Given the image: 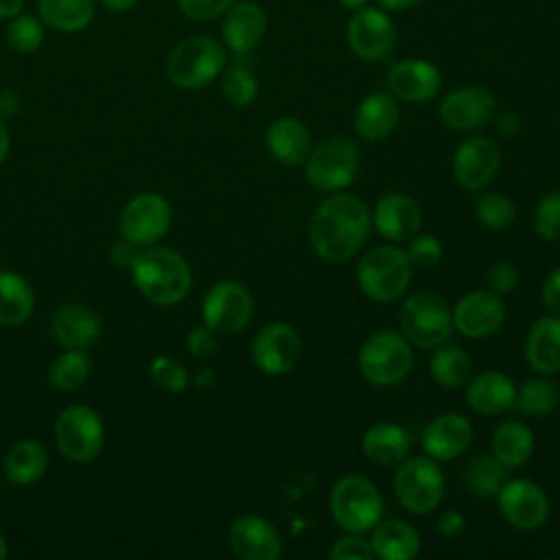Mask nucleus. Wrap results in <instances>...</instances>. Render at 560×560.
Instances as JSON below:
<instances>
[{
	"label": "nucleus",
	"mask_w": 560,
	"mask_h": 560,
	"mask_svg": "<svg viewBox=\"0 0 560 560\" xmlns=\"http://www.w3.org/2000/svg\"><path fill=\"white\" fill-rule=\"evenodd\" d=\"M372 230L370 208L354 195L330 192L315 210L308 238L315 254L326 262H343L352 258Z\"/></svg>",
	"instance_id": "obj_1"
},
{
	"label": "nucleus",
	"mask_w": 560,
	"mask_h": 560,
	"mask_svg": "<svg viewBox=\"0 0 560 560\" xmlns=\"http://www.w3.org/2000/svg\"><path fill=\"white\" fill-rule=\"evenodd\" d=\"M136 289L158 306H171L186 298L190 291V267L182 254L166 247L140 249L131 265Z\"/></svg>",
	"instance_id": "obj_2"
},
{
	"label": "nucleus",
	"mask_w": 560,
	"mask_h": 560,
	"mask_svg": "<svg viewBox=\"0 0 560 560\" xmlns=\"http://www.w3.org/2000/svg\"><path fill=\"white\" fill-rule=\"evenodd\" d=\"M225 68V48L208 35H190L177 42L166 57V74L182 90H199Z\"/></svg>",
	"instance_id": "obj_3"
},
{
	"label": "nucleus",
	"mask_w": 560,
	"mask_h": 560,
	"mask_svg": "<svg viewBox=\"0 0 560 560\" xmlns=\"http://www.w3.org/2000/svg\"><path fill=\"white\" fill-rule=\"evenodd\" d=\"M411 280V262L405 249L396 245H376L368 249L357 265L359 289L372 302L398 300Z\"/></svg>",
	"instance_id": "obj_4"
},
{
	"label": "nucleus",
	"mask_w": 560,
	"mask_h": 560,
	"mask_svg": "<svg viewBox=\"0 0 560 560\" xmlns=\"http://www.w3.org/2000/svg\"><path fill=\"white\" fill-rule=\"evenodd\" d=\"M357 363L368 383L376 387L396 385L411 372V343L402 332L389 328L376 330L361 343Z\"/></svg>",
	"instance_id": "obj_5"
},
{
	"label": "nucleus",
	"mask_w": 560,
	"mask_h": 560,
	"mask_svg": "<svg viewBox=\"0 0 560 560\" xmlns=\"http://www.w3.org/2000/svg\"><path fill=\"white\" fill-rule=\"evenodd\" d=\"M330 514L341 529L363 534L381 521V492L368 477L346 475L330 490Z\"/></svg>",
	"instance_id": "obj_6"
},
{
	"label": "nucleus",
	"mask_w": 560,
	"mask_h": 560,
	"mask_svg": "<svg viewBox=\"0 0 560 560\" xmlns=\"http://www.w3.org/2000/svg\"><path fill=\"white\" fill-rule=\"evenodd\" d=\"M400 328L409 343L418 348L442 346L453 328V313L435 291H418L400 306Z\"/></svg>",
	"instance_id": "obj_7"
},
{
	"label": "nucleus",
	"mask_w": 560,
	"mask_h": 560,
	"mask_svg": "<svg viewBox=\"0 0 560 560\" xmlns=\"http://www.w3.org/2000/svg\"><path fill=\"white\" fill-rule=\"evenodd\" d=\"M394 492L407 512L429 514L444 497V475L429 455H407L394 472Z\"/></svg>",
	"instance_id": "obj_8"
},
{
	"label": "nucleus",
	"mask_w": 560,
	"mask_h": 560,
	"mask_svg": "<svg viewBox=\"0 0 560 560\" xmlns=\"http://www.w3.org/2000/svg\"><path fill=\"white\" fill-rule=\"evenodd\" d=\"M55 440L66 459L88 464L98 457L105 444V427L92 407L70 405L55 422Z\"/></svg>",
	"instance_id": "obj_9"
},
{
	"label": "nucleus",
	"mask_w": 560,
	"mask_h": 560,
	"mask_svg": "<svg viewBox=\"0 0 560 560\" xmlns=\"http://www.w3.org/2000/svg\"><path fill=\"white\" fill-rule=\"evenodd\" d=\"M359 149L348 138H330L306 158V179L324 192L348 188L359 173Z\"/></svg>",
	"instance_id": "obj_10"
},
{
	"label": "nucleus",
	"mask_w": 560,
	"mask_h": 560,
	"mask_svg": "<svg viewBox=\"0 0 560 560\" xmlns=\"http://www.w3.org/2000/svg\"><path fill=\"white\" fill-rule=\"evenodd\" d=\"M254 313L249 289L236 280H219L203 298V324L217 335H234L247 326Z\"/></svg>",
	"instance_id": "obj_11"
},
{
	"label": "nucleus",
	"mask_w": 560,
	"mask_h": 560,
	"mask_svg": "<svg viewBox=\"0 0 560 560\" xmlns=\"http://www.w3.org/2000/svg\"><path fill=\"white\" fill-rule=\"evenodd\" d=\"M171 203L158 192L136 195L120 214V236L136 245L158 243L171 228Z\"/></svg>",
	"instance_id": "obj_12"
},
{
	"label": "nucleus",
	"mask_w": 560,
	"mask_h": 560,
	"mask_svg": "<svg viewBox=\"0 0 560 560\" xmlns=\"http://www.w3.org/2000/svg\"><path fill=\"white\" fill-rule=\"evenodd\" d=\"M300 350L302 341L298 330L284 322H273L256 332L249 354L260 372L269 376H280L295 368Z\"/></svg>",
	"instance_id": "obj_13"
},
{
	"label": "nucleus",
	"mask_w": 560,
	"mask_h": 560,
	"mask_svg": "<svg viewBox=\"0 0 560 560\" xmlns=\"http://www.w3.org/2000/svg\"><path fill=\"white\" fill-rule=\"evenodd\" d=\"M501 516L516 529H538L549 516V499L532 479H508L497 494Z\"/></svg>",
	"instance_id": "obj_14"
},
{
	"label": "nucleus",
	"mask_w": 560,
	"mask_h": 560,
	"mask_svg": "<svg viewBox=\"0 0 560 560\" xmlns=\"http://www.w3.org/2000/svg\"><path fill=\"white\" fill-rule=\"evenodd\" d=\"M348 44L363 61L385 59L396 44L394 22L376 7H361L348 22Z\"/></svg>",
	"instance_id": "obj_15"
},
{
	"label": "nucleus",
	"mask_w": 560,
	"mask_h": 560,
	"mask_svg": "<svg viewBox=\"0 0 560 560\" xmlns=\"http://www.w3.org/2000/svg\"><path fill=\"white\" fill-rule=\"evenodd\" d=\"M497 114V98L490 90L466 85L451 90L440 103V118L455 131H472L488 125Z\"/></svg>",
	"instance_id": "obj_16"
},
{
	"label": "nucleus",
	"mask_w": 560,
	"mask_h": 560,
	"mask_svg": "<svg viewBox=\"0 0 560 560\" xmlns=\"http://www.w3.org/2000/svg\"><path fill=\"white\" fill-rule=\"evenodd\" d=\"M505 319V304L499 293L477 289L459 298L453 308V326L468 339H483L494 335Z\"/></svg>",
	"instance_id": "obj_17"
},
{
	"label": "nucleus",
	"mask_w": 560,
	"mask_h": 560,
	"mask_svg": "<svg viewBox=\"0 0 560 560\" xmlns=\"http://www.w3.org/2000/svg\"><path fill=\"white\" fill-rule=\"evenodd\" d=\"M501 166L499 147L486 136L464 140L453 155V175L466 190H481L488 186Z\"/></svg>",
	"instance_id": "obj_18"
},
{
	"label": "nucleus",
	"mask_w": 560,
	"mask_h": 560,
	"mask_svg": "<svg viewBox=\"0 0 560 560\" xmlns=\"http://www.w3.org/2000/svg\"><path fill=\"white\" fill-rule=\"evenodd\" d=\"M230 547L241 560H278L282 538L278 529L262 516L243 514L230 525Z\"/></svg>",
	"instance_id": "obj_19"
},
{
	"label": "nucleus",
	"mask_w": 560,
	"mask_h": 560,
	"mask_svg": "<svg viewBox=\"0 0 560 560\" xmlns=\"http://www.w3.org/2000/svg\"><path fill=\"white\" fill-rule=\"evenodd\" d=\"M472 442V427L462 413H440L422 431V448L435 462L459 457Z\"/></svg>",
	"instance_id": "obj_20"
},
{
	"label": "nucleus",
	"mask_w": 560,
	"mask_h": 560,
	"mask_svg": "<svg viewBox=\"0 0 560 560\" xmlns=\"http://www.w3.org/2000/svg\"><path fill=\"white\" fill-rule=\"evenodd\" d=\"M387 85L400 101L427 103L440 92L442 77L440 70L424 59H402L389 68Z\"/></svg>",
	"instance_id": "obj_21"
},
{
	"label": "nucleus",
	"mask_w": 560,
	"mask_h": 560,
	"mask_svg": "<svg viewBox=\"0 0 560 560\" xmlns=\"http://www.w3.org/2000/svg\"><path fill=\"white\" fill-rule=\"evenodd\" d=\"M265 31H267V13L262 11L260 4L252 0L232 2L230 9L223 13V26H221L223 42L236 55H245L254 50L260 44Z\"/></svg>",
	"instance_id": "obj_22"
},
{
	"label": "nucleus",
	"mask_w": 560,
	"mask_h": 560,
	"mask_svg": "<svg viewBox=\"0 0 560 560\" xmlns=\"http://www.w3.org/2000/svg\"><path fill=\"white\" fill-rule=\"evenodd\" d=\"M420 206L405 192L383 195L372 212V223L378 234L389 241H409L420 228Z\"/></svg>",
	"instance_id": "obj_23"
},
{
	"label": "nucleus",
	"mask_w": 560,
	"mask_h": 560,
	"mask_svg": "<svg viewBox=\"0 0 560 560\" xmlns=\"http://www.w3.org/2000/svg\"><path fill=\"white\" fill-rule=\"evenodd\" d=\"M265 144L280 164L298 166L304 164L311 153V131L300 118L282 116L267 127Z\"/></svg>",
	"instance_id": "obj_24"
},
{
	"label": "nucleus",
	"mask_w": 560,
	"mask_h": 560,
	"mask_svg": "<svg viewBox=\"0 0 560 560\" xmlns=\"http://www.w3.org/2000/svg\"><path fill=\"white\" fill-rule=\"evenodd\" d=\"M400 120V107L394 94L374 92L365 96L354 112V131L368 142L385 140Z\"/></svg>",
	"instance_id": "obj_25"
},
{
	"label": "nucleus",
	"mask_w": 560,
	"mask_h": 560,
	"mask_svg": "<svg viewBox=\"0 0 560 560\" xmlns=\"http://www.w3.org/2000/svg\"><path fill=\"white\" fill-rule=\"evenodd\" d=\"M525 359L540 374L560 372V315H542L529 326Z\"/></svg>",
	"instance_id": "obj_26"
},
{
	"label": "nucleus",
	"mask_w": 560,
	"mask_h": 560,
	"mask_svg": "<svg viewBox=\"0 0 560 560\" xmlns=\"http://www.w3.org/2000/svg\"><path fill=\"white\" fill-rule=\"evenodd\" d=\"M52 335L61 346L83 350L98 339L101 319L88 306L66 304L52 315Z\"/></svg>",
	"instance_id": "obj_27"
},
{
	"label": "nucleus",
	"mask_w": 560,
	"mask_h": 560,
	"mask_svg": "<svg viewBox=\"0 0 560 560\" xmlns=\"http://www.w3.org/2000/svg\"><path fill=\"white\" fill-rule=\"evenodd\" d=\"M466 398L477 413L494 416L514 407L516 385L503 372H481L468 381Z\"/></svg>",
	"instance_id": "obj_28"
},
{
	"label": "nucleus",
	"mask_w": 560,
	"mask_h": 560,
	"mask_svg": "<svg viewBox=\"0 0 560 560\" xmlns=\"http://www.w3.org/2000/svg\"><path fill=\"white\" fill-rule=\"evenodd\" d=\"M409 448H411V438L407 429L394 422L372 424L361 440L363 455L376 466L400 464L409 455Z\"/></svg>",
	"instance_id": "obj_29"
},
{
	"label": "nucleus",
	"mask_w": 560,
	"mask_h": 560,
	"mask_svg": "<svg viewBox=\"0 0 560 560\" xmlns=\"http://www.w3.org/2000/svg\"><path fill=\"white\" fill-rule=\"evenodd\" d=\"M370 547L383 560H411L420 551V536L402 518H385L372 527Z\"/></svg>",
	"instance_id": "obj_30"
},
{
	"label": "nucleus",
	"mask_w": 560,
	"mask_h": 560,
	"mask_svg": "<svg viewBox=\"0 0 560 560\" xmlns=\"http://www.w3.org/2000/svg\"><path fill=\"white\" fill-rule=\"evenodd\" d=\"M37 15L44 26L59 33H79L96 15L94 0H37Z\"/></svg>",
	"instance_id": "obj_31"
},
{
	"label": "nucleus",
	"mask_w": 560,
	"mask_h": 560,
	"mask_svg": "<svg viewBox=\"0 0 560 560\" xmlns=\"http://www.w3.org/2000/svg\"><path fill=\"white\" fill-rule=\"evenodd\" d=\"M490 453L508 468L523 466L534 453V433L525 422L505 420L492 433Z\"/></svg>",
	"instance_id": "obj_32"
},
{
	"label": "nucleus",
	"mask_w": 560,
	"mask_h": 560,
	"mask_svg": "<svg viewBox=\"0 0 560 560\" xmlns=\"http://www.w3.org/2000/svg\"><path fill=\"white\" fill-rule=\"evenodd\" d=\"M46 468L48 451L37 440H20L4 455V477L18 486H26L42 479Z\"/></svg>",
	"instance_id": "obj_33"
},
{
	"label": "nucleus",
	"mask_w": 560,
	"mask_h": 560,
	"mask_svg": "<svg viewBox=\"0 0 560 560\" xmlns=\"http://www.w3.org/2000/svg\"><path fill=\"white\" fill-rule=\"evenodd\" d=\"M35 293L31 284L13 273L0 271V326H18L31 317Z\"/></svg>",
	"instance_id": "obj_34"
},
{
	"label": "nucleus",
	"mask_w": 560,
	"mask_h": 560,
	"mask_svg": "<svg viewBox=\"0 0 560 560\" xmlns=\"http://www.w3.org/2000/svg\"><path fill=\"white\" fill-rule=\"evenodd\" d=\"M508 466H503L492 453L488 455H475L464 472L462 481L466 483L468 492L479 499H492L499 494L503 483L508 481Z\"/></svg>",
	"instance_id": "obj_35"
},
{
	"label": "nucleus",
	"mask_w": 560,
	"mask_h": 560,
	"mask_svg": "<svg viewBox=\"0 0 560 560\" xmlns=\"http://www.w3.org/2000/svg\"><path fill=\"white\" fill-rule=\"evenodd\" d=\"M431 376L446 389L466 385L472 376V359L459 346H438L429 361Z\"/></svg>",
	"instance_id": "obj_36"
},
{
	"label": "nucleus",
	"mask_w": 560,
	"mask_h": 560,
	"mask_svg": "<svg viewBox=\"0 0 560 560\" xmlns=\"http://www.w3.org/2000/svg\"><path fill=\"white\" fill-rule=\"evenodd\" d=\"M90 376V359L81 350H66L59 354L48 370V381L59 392H74L79 389Z\"/></svg>",
	"instance_id": "obj_37"
},
{
	"label": "nucleus",
	"mask_w": 560,
	"mask_h": 560,
	"mask_svg": "<svg viewBox=\"0 0 560 560\" xmlns=\"http://www.w3.org/2000/svg\"><path fill=\"white\" fill-rule=\"evenodd\" d=\"M558 387L547 378H529L521 385L514 407L525 416H547L558 407Z\"/></svg>",
	"instance_id": "obj_38"
},
{
	"label": "nucleus",
	"mask_w": 560,
	"mask_h": 560,
	"mask_svg": "<svg viewBox=\"0 0 560 560\" xmlns=\"http://www.w3.org/2000/svg\"><path fill=\"white\" fill-rule=\"evenodd\" d=\"M7 44L15 52H35L44 44V22L33 13H18L7 24Z\"/></svg>",
	"instance_id": "obj_39"
},
{
	"label": "nucleus",
	"mask_w": 560,
	"mask_h": 560,
	"mask_svg": "<svg viewBox=\"0 0 560 560\" xmlns=\"http://www.w3.org/2000/svg\"><path fill=\"white\" fill-rule=\"evenodd\" d=\"M475 217L488 230H505L516 219V206L503 192H486L475 201Z\"/></svg>",
	"instance_id": "obj_40"
},
{
	"label": "nucleus",
	"mask_w": 560,
	"mask_h": 560,
	"mask_svg": "<svg viewBox=\"0 0 560 560\" xmlns=\"http://www.w3.org/2000/svg\"><path fill=\"white\" fill-rule=\"evenodd\" d=\"M221 94L234 107H247L258 96V81L245 66H232L223 70Z\"/></svg>",
	"instance_id": "obj_41"
},
{
	"label": "nucleus",
	"mask_w": 560,
	"mask_h": 560,
	"mask_svg": "<svg viewBox=\"0 0 560 560\" xmlns=\"http://www.w3.org/2000/svg\"><path fill=\"white\" fill-rule=\"evenodd\" d=\"M149 376L160 389L171 394H179L188 385L186 368L173 357H155L149 365Z\"/></svg>",
	"instance_id": "obj_42"
},
{
	"label": "nucleus",
	"mask_w": 560,
	"mask_h": 560,
	"mask_svg": "<svg viewBox=\"0 0 560 560\" xmlns=\"http://www.w3.org/2000/svg\"><path fill=\"white\" fill-rule=\"evenodd\" d=\"M534 230L545 241H560V190L547 192L534 210Z\"/></svg>",
	"instance_id": "obj_43"
},
{
	"label": "nucleus",
	"mask_w": 560,
	"mask_h": 560,
	"mask_svg": "<svg viewBox=\"0 0 560 560\" xmlns=\"http://www.w3.org/2000/svg\"><path fill=\"white\" fill-rule=\"evenodd\" d=\"M411 267H420V269H431L442 260V243L440 238H435L433 234H413L409 238V245L405 249Z\"/></svg>",
	"instance_id": "obj_44"
},
{
	"label": "nucleus",
	"mask_w": 560,
	"mask_h": 560,
	"mask_svg": "<svg viewBox=\"0 0 560 560\" xmlns=\"http://www.w3.org/2000/svg\"><path fill=\"white\" fill-rule=\"evenodd\" d=\"M330 558L332 560H372L374 551L368 540L361 538V534H350L335 540L330 547Z\"/></svg>",
	"instance_id": "obj_45"
},
{
	"label": "nucleus",
	"mask_w": 560,
	"mask_h": 560,
	"mask_svg": "<svg viewBox=\"0 0 560 560\" xmlns=\"http://www.w3.org/2000/svg\"><path fill=\"white\" fill-rule=\"evenodd\" d=\"M234 0H177L179 11L190 20H214L223 15Z\"/></svg>",
	"instance_id": "obj_46"
},
{
	"label": "nucleus",
	"mask_w": 560,
	"mask_h": 560,
	"mask_svg": "<svg viewBox=\"0 0 560 560\" xmlns=\"http://www.w3.org/2000/svg\"><path fill=\"white\" fill-rule=\"evenodd\" d=\"M486 280H488L490 291L503 295V293H510V291L516 289V284H518V271H516V267H514L510 260H499V262H494V265L488 269Z\"/></svg>",
	"instance_id": "obj_47"
},
{
	"label": "nucleus",
	"mask_w": 560,
	"mask_h": 560,
	"mask_svg": "<svg viewBox=\"0 0 560 560\" xmlns=\"http://www.w3.org/2000/svg\"><path fill=\"white\" fill-rule=\"evenodd\" d=\"M217 332L206 324L190 328L186 335V348L195 357H210L217 350Z\"/></svg>",
	"instance_id": "obj_48"
},
{
	"label": "nucleus",
	"mask_w": 560,
	"mask_h": 560,
	"mask_svg": "<svg viewBox=\"0 0 560 560\" xmlns=\"http://www.w3.org/2000/svg\"><path fill=\"white\" fill-rule=\"evenodd\" d=\"M542 302L545 306L560 315V267H556L553 271H549V276L545 278V284H542Z\"/></svg>",
	"instance_id": "obj_49"
},
{
	"label": "nucleus",
	"mask_w": 560,
	"mask_h": 560,
	"mask_svg": "<svg viewBox=\"0 0 560 560\" xmlns=\"http://www.w3.org/2000/svg\"><path fill=\"white\" fill-rule=\"evenodd\" d=\"M464 527H466V518H464V514L459 510H446L438 518V532L442 536H446V538L459 536L464 532Z\"/></svg>",
	"instance_id": "obj_50"
},
{
	"label": "nucleus",
	"mask_w": 560,
	"mask_h": 560,
	"mask_svg": "<svg viewBox=\"0 0 560 560\" xmlns=\"http://www.w3.org/2000/svg\"><path fill=\"white\" fill-rule=\"evenodd\" d=\"M138 254H140V245H136V243H131L127 238L114 243V247H112V260H114L116 267L131 269V265L136 262Z\"/></svg>",
	"instance_id": "obj_51"
},
{
	"label": "nucleus",
	"mask_w": 560,
	"mask_h": 560,
	"mask_svg": "<svg viewBox=\"0 0 560 560\" xmlns=\"http://www.w3.org/2000/svg\"><path fill=\"white\" fill-rule=\"evenodd\" d=\"M20 107V98L13 90H2L0 92V118H9L18 112Z\"/></svg>",
	"instance_id": "obj_52"
},
{
	"label": "nucleus",
	"mask_w": 560,
	"mask_h": 560,
	"mask_svg": "<svg viewBox=\"0 0 560 560\" xmlns=\"http://www.w3.org/2000/svg\"><path fill=\"white\" fill-rule=\"evenodd\" d=\"M497 131L501 133V136H514V133H518V118L514 116V114H510V112H505V114H499L497 118Z\"/></svg>",
	"instance_id": "obj_53"
},
{
	"label": "nucleus",
	"mask_w": 560,
	"mask_h": 560,
	"mask_svg": "<svg viewBox=\"0 0 560 560\" xmlns=\"http://www.w3.org/2000/svg\"><path fill=\"white\" fill-rule=\"evenodd\" d=\"M376 2L385 11H407V9L418 7L422 0H376Z\"/></svg>",
	"instance_id": "obj_54"
},
{
	"label": "nucleus",
	"mask_w": 560,
	"mask_h": 560,
	"mask_svg": "<svg viewBox=\"0 0 560 560\" xmlns=\"http://www.w3.org/2000/svg\"><path fill=\"white\" fill-rule=\"evenodd\" d=\"M26 0H0V20H11L24 9Z\"/></svg>",
	"instance_id": "obj_55"
},
{
	"label": "nucleus",
	"mask_w": 560,
	"mask_h": 560,
	"mask_svg": "<svg viewBox=\"0 0 560 560\" xmlns=\"http://www.w3.org/2000/svg\"><path fill=\"white\" fill-rule=\"evenodd\" d=\"M98 2L105 4V9H109L114 13H125L138 4V0H98Z\"/></svg>",
	"instance_id": "obj_56"
},
{
	"label": "nucleus",
	"mask_w": 560,
	"mask_h": 560,
	"mask_svg": "<svg viewBox=\"0 0 560 560\" xmlns=\"http://www.w3.org/2000/svg\"><path fill=\"white\" fill-rule=\"evenodd\" d=\"M7 155H9V131L0 118V164L7 160Z\"/></svg>",
	"instance_id": "obj_57"
},
{
	"label": "nucleus",
	"mask_w": 560,
	"mask_h": 560,
	"mask_svg": "<svg viewBox=\"0 0 560 560\" xmlns=\"http://www.w3.org/2000/svg\"><path fill=\"white\" fill-rule=\"evenodd\" d=\"M339 2H341V7H346V9L357 11V9L365 7V2H368V0H339Z\"/></svg>",
	"instance_id": "obj_58"
},
{
	"label": "nucleus",
	"mask_w": 560,
	"mask_h": 560,
	"mask_svg": "<svg viewBox=\"0 0 560 560\" xmlns=\"http://www.w3.org/2000/svg\"><path fill=\"white\" fill-rule=\"evenodd\" d=\"M7 553H9V549H7V542H4V536L0 534V560L2 558H7Z\"/></svg>",
	"instance_id": "obj_59"
}]
</instances>
